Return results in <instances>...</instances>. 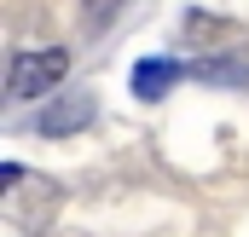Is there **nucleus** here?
Segmentation results:
<instances>
[{
  "label": "nucleus",
  "mask_w": 249,
  "mask_h": 237,
  "mask_svg": "<svg viewBox=\"0 0 249 237\" xmlns=\"http://www.w3.org/2000/svg\"><path fill=\"white\" fill-rule=\"evenodd\" d=\"M70 75V52L64 47H35V52H18L12 69H6V93L12 99H47Z\"/></svg>",
  "instance_id": "1"
},
{
  "label": "nucleus",
  "mask_w": 249,
  "mask_h": 237,
  "mask_svg": "<svg viewBox=\"0 0 249 237\" xmlns=\"http://www.w3.org/2000/svg\"><path fill=\"white\" fill-rule=\"evenodd\" d=\"M174 81H180V58H139L133 64V93H139L145 104H157Z\"/></svg>",
  "instance_id": "2"
},
{
  "label": "nucleus",
  "mask_w": 249,
  "mask_h": 237,
  "mask_svg": "<svg viewBox=\"0 0 249 237\" xmlns=\"http://www.w3.org/2000/svg\"><path fill=\"white\" fill-rule=\"evenodd\" d=\"M87 121H93V99H87V93H70V99H58V104L41 116V133L64 139V133H75V127H87Z\"/></svg>",
  "instance_id": "3"
},
{
  "label": "nucleus",
  "mask_w": 249,
  "mask_h": 237,
  "mask_svg": "<svg viewBox=\"0 0 249 237\" xmlns=\"http://www.w3.org/2000/svg\"><path fill=\"white\" fill-rule=\"evenodd\" d=\"M81 6H87V17H93V23H110V17L122 12V0H81Z\"/></svg>",
  "instance_id": "4"
}]
</instances>
